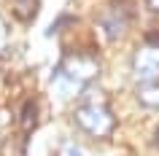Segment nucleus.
Returning a JSON list of instances; mask_svg holds the SVG:
<instances>
[{
    "label": "nucleus",
    "mask_w": 159,
    "mask_h": 156,
    "mask_svg": "<svg viewBox=\"0 0 159 156\" xmlns=\"http://www.w3.org/2000/svg\"><path fill=\"white\" fill-rule=\"evenodd\" d=\"M132 70L140 75H151L159 70V49H151V46H140V49L132 54Z\"/></svg>",
    "instance_id": "4"
},
{
    "label": "nucleus",
    "mask_w": 159,
    "mask_h": 156,
    "mask_svg": "<svg viewBox=\"0 0 159 156\" xmlns=\"http://www.w3.org/2000/svg\"><path fill=\"white\" fill-rule=\"evenodd\" d=\"M38 0H14V14H16L22 22H30V19L38 14Z\"/></svg>",
    "instance_id": "9"
},
{
    "label": "nucleus",
    "mask_w": 159,
    "mask_h": 156,
    "mask_svg": "<svg viewBox=\"0 0 159 156\" xmlns=\"http://www.w3.org/2000/svg\"><path fill=\"white\" fill-rule=\"evenodd\" d=\"M59 156H81V151H78V145H73V143H67V145H62Z\"/></svg>",
    "instance_id": "11"
},
{
    "label": "nucleus",
    "mask_w": 159,
    "mask_h": 156,
    "mask_svg": "<svg viewBox=\"0 0 159 156\" xmlns=\"http://www.w3.org/2000/svg\"><path fill=\"white\" fill-rule=\"evenodd\" d=\"M0 156H27V135L14 132L0 140Z\"/></svg>",
    "instance_id": "6"
},
{
    "label": "nucleus",
    "mask_w": 159,
    "mask_h": 156,
    "mask_svg": "<svg viewBox=\"0 0 159 156\" xmlns=\"http://www.w3.org/2000/svg\"><path fill=\"white\" fill-rule=\"evenodd\" d=\"M6 121H8V116H6V113H3V110H0V127H3V124H6Z\"/></svg>",
    "instance_id": "13"
},
{
    "label": "nucleus",
    "mask_w": 159,
    "mask_h": 156,
    "mask_svg": "<svg viewBox=\"0 0 159 156\" xmlns=\"http://www.w3.org/2000/svg\"><path fill=\"white\" fill-rule=\"evenodd\" d=\"M54 91H57L59 100H70V97H75V94L81 91V86H78V81H73L70 75L59 73L57 78H54Z\"/></svg>",
    "instance_id": "8"
},
{
    "label": "nucleus",
    "mask_w": 159,
    "mask_h": 156,
    "mask_svg": "<svg viewBox=\"0 0 159 156\" xmlns=\"http://www.w3.org/2000/svg\"><path fill=\"white\" fill-rule=\"evenodd\" d=\"M75 127L89 135V137H108L113 127H116V116L111 113L108 105H97V102H84L75 108L73 113Z\"/></svg>",
    "instance_id": "1"
},
{
    "label": "nucleus",
    "mask_w": 159,
    "mask_h": 156,
    "mask_svg": "<svg viewBox=\"0 0 159 156\" xmlns=\"http://www.w3.org/2000/svg\"><path fill=\"white\" fill-rule=\"evenodd\" d=\"M135 16L132 0H111L108 6L100 11V27L108 35V41H116L124 35V30L129 27V19Z\"/></svg>",
    "instance_id": "2"
},
{
    "label": "nucleus",
    "mask_w": 159,
    "mask_h": 156,
    "mask_svg": "<svg viewBox=\"0 0 159 156\" xmlns=\"http://www.w3.org/2000/svg\"><path fill=\"white\" fill-rule=\"evenodd\" d=\"M62 73L78 83H86L100 75V62L86 51H73V54H65V59H62Z\"/></svg>",
    "instance_id": "3"
},
{
    "label": "nucleus",
    "mask_w": 159,
    "mask_h": 156,
    "mask_svg": "<svg viewBox=\"0 0 159 156\" xmlns=\"http://www.w3.org/2000/svg\"><path fill=\"white\" fill-rule=\"evenodd\" d=\"M146 46H151V49H159V30H151V33L146 35Z\"/></svg>",
    "instance_id": "10"
},
{
    "label": "nucleus",
    "mask_w": 159,
    "mask_h": 156,
    "mask_svg": "<svg viewBox=\"0 0 159 156\" xmlns=\"http://www.w3.org/2000/svg\"><path fill=\"white\" fill-rule=\"evenodd\" d=\"M148 6H151V8H157V11H159V0H148Z\"/></svg>",
    "instance_id": "14"
},
{
    "label": "nucleus",
    "mask_w": 159,
    "mask_h": 156,
    "mask_svg": "<svg viewBox=\"0 0 159 156\" xmlns=\"http://www.w3.org/2000/svg\"><path fill=\"white\" fill-rule=\"evenodd\" d=\"M154 145L159 148V127H157V132H154Z\"/></svg>",
    "instance_id": "12"
},
{
    "label": "nucleus",
    "mask_w": 159,
    "mask_h": 156,
    "mask_svg": "<svg viewBox=\"0 0 159 156\" xmlns=\"http://www.w3.org/2000/svg\"><path fill=\"white\" fill-rule=\"evenodd\" d=\"M38 116H41L38 102L35 100H27L25 105H22V110H19V129H22V135H30L38 127Z\"/></svg>",
    "instance_id": "7"
},
{
    "label": "nucleus",
    "mask_w": 159,
    "mask_h": 156,
    "mask_svg": "<svg viewBox=\"0 0 159 156\" xmlns=\"http://www.w3.org/2000/svg\"><path fill=\"white\" fill-rule=\"evenodd\" d=\"M135 97L143 108L159 110V78H146V81L135 89Z\"/></svg>",
    "instance_id": "5"
}]
</instances>
